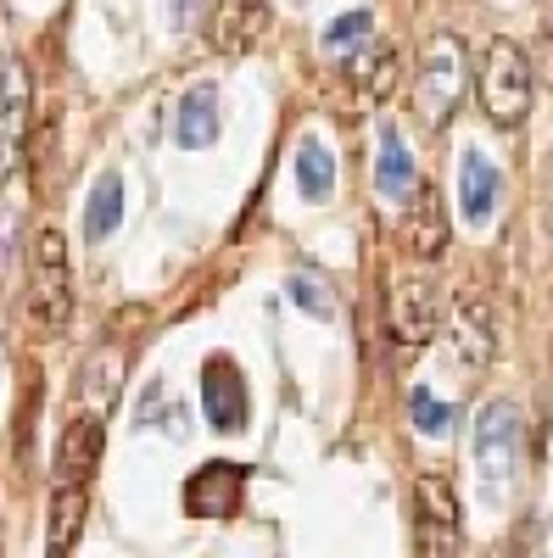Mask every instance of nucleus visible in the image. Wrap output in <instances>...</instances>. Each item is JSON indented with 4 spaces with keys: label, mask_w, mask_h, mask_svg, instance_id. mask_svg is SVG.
Segmentation results:
<instances>
[{
    "label": "nucleus",
    "mask_w": 553,
    "mask_h": 558,
    "mask_svg": "<svg viewBox=\"0 0 553 558\" xmlns=\"http://www.w3.org/2000/svg\"><path fill=\"white\" fill-rule=\"evenodd\" d=\"M23 318H28V336L51 341L68 330L73 318V274H68V241L57 223L34 229L28 241V296H23Z\"/></svg>",
    "instance_id": "f257e3e1"
},
{
    "label": "nucleus",
    "mask_w": 553,
    "mask_h": 558,
    "mask_svg": "<svg viewBox=\"0 0 553 558\" xmlns=\"http://www.w3.org/2000/svg\"><path fill=\"white\" fill-rule=\"evenodd\" d=\"M465 84H470V57H465V39L458 34H431L425 51H420V68H413V112L431 134H442L465 101Z\"/></svg>",
    "instance_id": "f03ea898"
},
{
    "label": "nucleus",
    "mask_w": 553,
    "mask_h": 558,
    "mask_svg": "<svg viewBox=\"0 0 553 558\" xmlns=\"http://www.w3.org/2000/svg\"><path fill=\"white\" fill-rule=\"evenodd\" d=\"M520 463H526V418L509 397H492L476 413V470L486 497H503L520 481Z\"/></svg>",
    "instance_id": "7ed1b4c3"
},
{
    "label": "nucleus",
    "mask_w": 553,
    "mask_h": 558,
    "mask_svg": "<svg viewBox=\"0 0 553 558\" xmlns=\"http://www.w3.org/2000/svg\"><path fill=\"white\" fill-rule=\"evenodd\" d=\"M531 57L520 51L515 39H492L486 45V62H481V107L497 129H520L531 112Z\"/></svg>",
    "instance_id": "20e7f679"
},
{
    "label": "nucleus",
    "mask_w": 553,
    "mask_h": 558,
    "mask_svg": "<svg viewBox=\"0 0 553 558\" xmlns=\"http://www.w3.org/2000/svg\"><path fill=\"white\" fill-rule=\"evenodd\" d=\"M392 336L402 347H431L442 336V296H436L431 279L402 274L392 286Z\"/></svg>",
    "instance_id": "39448f33"
},
{
    "label": "nucleus",
    "mask_w": 553,
    "mask_h": 558,
    "mask_svg": "<svg viewBox=\"0 0 553 558\" xmlns=\"http://www.w3.org/2000/svg\"><path fill=\"white\" fill-rule=\"evenodd\" d=\"M453 357L465 368H486L497 357V318H492V302L481 291H458L453 296Z\"/></svg>",
    "instance_id": "423d86ee"
},
{
    "label": "nucleus",
    "mask_w": 553,
    "mask_h": 558,
    "mask_svg": "<svg viewBox=\"0 0 553 558\" xmlns=\"http://www.w3.org/2000/svg\"><path fill=\"white\" fill-rule=\"evenodd\" d=\"M241 492H247V463H202V470L184 481V508H191L196 520H229L241 508Z\"/></svg>",
    "instance_id": "0eeeda50"
},
{
    "label": "nucleus",
    "mask_w": 553,
    "mask_h": 558,
    "mask_svg": "<svg viewBox=\"0 0 553 558\" xmlns=\"http://www.w3.org/2000/svg\"><path fill=\"white\" fill-rule=\"evenodd\" d=\"M268 34V0H218L213 23H207V45L218 57H247L257 51Z\"/></svg>",
    "instance_id": "6e6552de"
},
{
    "label": "nucleus",
    "mask_w": 553,
    "mask_h": 558,
    "mask_svg": "<svg viewBox=\"0 0 553 558\" xmlns=\"http://www.w3.org/2000/svg\"><path fill=\"white\" fill-rule=\"evenodd\" d=\"M202 413L224 436L247 425V386H241L236 357H207V368H202Z\"/></svg>",
    "instance_id": "1a4fd4ad"
},
{
    "label": "nucleus",
    "mask_w": 553,
    "mask_h": 558,
    "mask_svg": "<svg viewBox=\"0 0 553 558\" xmlns=\"http://www.w3.org/2000/svg\"><path fill=\"white\" fill-rule=\"evenodd\" d=\"M23 129H28V73L17 57H0V179L23 157Z\"/></svg>",
    "instance_id": "9d476101"
},
{
    "label": "nucleus",
    "mask_w": 553,
    "mask_h": 558,
    "mask_svg": "<svg viewBox=\"0 0 553 558\" xmlns=\"http://www.w3.org/2000/svg\"><path fill=\"white\" fill-rule=\"evenodd\" d=\"M397 51L392 45H363V51H352L347 57V68H341V78H347V89H352V107H381L392 89H397Z\"/></svg>",
    "instance_id": "9b49d317"
},
{
    "label": "nucleus",
    "mask_w": 553,
    "mask_h": 558,
    "mask_svg": "<svg viewBox=\"0 0 553 558\" xmlns=\"http://www.w3.org/2000/svg\"><path fill=\"white\" fill-rule=\"evenodd\" d=\"M408 196H413V207H408V218H402V246H408V257L436 263V257L447 252V218H442V202H436L431 184H413Z\"/></svg>",
    "instance_id": "f8f14e48"
},
{
    "label": "nucleus",
    "mask_w": 553,
    "mask_h": 558,
    "mask_svg": "<svg viewBox=\"0 0 553 558\" xmlns=\"http://www.w3.org/2000/svg\"><path fill=\"white\" fill-rule=\"evenodd\" d=\"M101 441H107V430H101V418L96 413H79L73 425L62 430V447H57V481H89L96 475V463H101Z\"/></svg>",
    "instance_id": "ddd939ff"
},
{
    "label": "nucleus",
    "mask_w": 553,
    "mask_h": 558,
    "mask_svg": "<svg viewBox=\"0 0 553 558\" xmlns=\"http://www.w3.org/2000/svg\"><path fill=\"white\" fill-rule=\"evenodd\" d=\"M497 196H503L497 162L486 151H465V162H458V207H465V223H486Z\"/></svg>",
    "instance_id": "4468645a"
},
{
    "label": "nucleus",
    "mask_w": 553,
    "mask_h": 558,
    "mask_svg": "<svg viewBox=\"0 0 553 558\" xmlns=\"http://www.w3.org/2000/svg\"><path fill=\"white\" fill-rule=\"evenodd\" d=\"M224 118H218V89L213 84H196V89H184V101L173 112V140L184 151H207L213 140H218Z\"/></svg>",
    "instance_id": "2eb2a0df"
},
{
    "label": "nucleus",
    "mask_w": 553,
    "mask_h": 558,
    "mask_svg": "<svg viewBox=\"0 0 553 558\" xmlns=\"http://www.w3.org/2000/svg\"><path fill=\"white\" fill-rule=\"evenodd\" d=\"M84 514H89V492H84L79 481H57V497H51V536H45V547H51L57 558L79 542Z\"/></svg>",
    "instance_id": "dca6fc26"
},
{
    "label": "nucleus",
    "mask_w": 553,
    "mask_h": 558,
    "mask_svg": "<svg viewBox=\"0 0 553 558\" xmlns=\"http://www.w3.org/2000/svg\"><path fill=\"white\" fill-rule=\"evenodd\" d=\"M118 223H123V179L118 173H101L96 191H89V202H84V235L89 241H107Z\"/></svg>",
    "instance_id": "f3484780"
},
{
    "label": "nucleus",
    "mask_w": 553,
    "mask_h": 558,
    "mask_svg": "<svg viewBox=\"0 0 553 558\" xmlns=\"http://www.w3.org/2000/svg\"><path fill=\"white\" fill-rule=\"evenodd\" d=\"M118 380H123V352H118V347H101L96 357L84 363L79 397H84L89 408H112V402H118Z\"/></svg>",
    "instance_id": "a211bd4d"
},
{
    "label": "nucleus",
    "mask_w": 553,
    "mask_h": 558,
    "mask_svg": "<svg viewBox=\"0 0 553 558\" xmlns=\"http://www.w3.org/2000/svg\"><path fill=\"white\" fill-rule=\"evenodd\" d=\"M375 184L386 196H408L413 184H420V168H413V157H408V146H402V134L386 123L381 129V173H375Z\"/></svg>",
    "instance_id": "6ab92c4d"
},
{
    "label": "nucleus",
    "mask_w": 553,
    "mask_h": 558,
    "mask_svg": "<svg viewBox=\"0 0 553 558\" xmlns=\"http://www.w3.org/2000/svg\"><path fill=\"white\" fill-rule=\"evenodd\" d=\"M330 184H336V157L325 151V140L308 134L302 146H297V191H302L308 202H325Z\"/></svg>",
    "instance_id": "aec40b11"
},
{
    "label": "nucleus",
    "mask_w": 553,
    "mask_h": 558,
    "mask_svg": "<svg viewBox=\"0 0 553 558\" xmlns=\"http://www.w3.org/2000/svg\"><path fill=\"white\" fill-rule=\"evenodd\" d=\"M413 508H420V520H425V525L442 531V542H453V531H458V497H453L447 481H436V475L413 481Z\"/></svg>",
    "instance_id": "412c9836"
},
{
    "label": "nucleus",
    "mask_w": 553,
    "mask_h": 558,
    "mask_svg": "<svg viewBox=\"0 0 553 558\" xmlns=\"http://www.w3.org/2000/svg\"><path fill=\"white\" fill-rule=\"evenodd\" d=\"M369 34H375V12H347V17H336V23L325 28V51H330V57H347L352 45H363Z\"/></svg>",
    "instance_id": "4be33fe9"
},
{
    "label": "nucleus",
    "mask_w": 553,
    "mask_h": 558,
    "mask_svg": "<svg viewBox=\"0 0 553 558\" xmlns=\"http://www.w3.org/2000/svg\"><path fill=\"white\" fill-rule=\"evenodd\" d=\"M408 413H413V425H420L425 436H447V430H453V408L436 402L425 386H413V391H408Z\"/></svg>",
    "instance_id": "5701e85b"
},
{
    "label": "nucleus",
    "mask_w": 553,
    "mask_h": 558,
    "mask_svg": "<svg viewBox=\"0 0 553 558\" xmlns=\"http://www.w3.org/2000/svg\"><path fill=\"white\" fill-rule=\"evenodd\" d=\"M291 302H297V307H308L313 318H330V313H336V296H330L325 286H318V279H308V274H297V279H291Z\"/></svg>",
    "instance_id": "b1692460"
},
{
    "label": "nucleus",
    "mask_w": 553,
    "mask_h": 558,
    "mask_svg": "<svg viewBox=\"0 0 553 558\" xmlns=\"http://www.w3.org/2000/svg\"><path fill=\"white\" fill-rule=\"evenodd\" d=\"M531 73H542V84H553V28H542V39H537V62H531Z\"/></svg>",
    "instance_id": "393cba45"
},
{
    "label": "nucleus",
    "mask_w": 553,
    "mask_h": 558,
    "mask_svg": "<svg viewBox=\"0 0 553 558\" xmlns=\"http://www.w3.org/2000/svg\"><path fill=\"white\" fill-rule=\"evenodd\" d=\"M191 7H196V0H168V17H173V28H191Z\"/></svg>",
    "instance_id": "a878e982"
},
{
    "label": "nucleus",
    "mask_w": 553,
    "mask_h": 558,
    "mask_svg": "<svg viewBox=\"0 0 553 558\" xmlns=\"http://www.w3.org/2000/svg\"><path fill=\"white\" fill-rule=\"evenodd\" d=\"M291 7H308V0H291Z\"/></svg>",
    "instance_id": "bb28decb"
}]
</instances>
